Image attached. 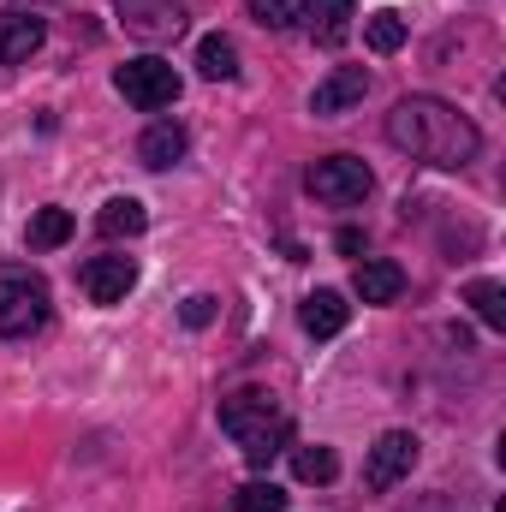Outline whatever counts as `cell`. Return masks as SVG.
<instances>
[{"mask_svg": "<svg viewBox=\"0 0 506 512\" xmlns=\"http://www.w3.org/2000/svg\"><path fill=\"white\" fill-rule=\"evenodd\" d=\"M96 227H102V239H137V233L149 227V209H143L137 197H114V203H102Z\"/></svg>", "mask_w": 506, "mask_h": 512, "instance_id": "obj_14", "label": "cell"}, {"mask_svg": "<svg viewBox=\"0 0 506 512\" xmlns=\"http://www.w3.org/2000/svg\"><path fill=\"white\" fill-rule=\"evenodd\" d=\"M179 316H185V328H209V322H215V298H209V292H197V298H185V310H179Z\"/></svg>", "mask_w": 506, "mask_h": 512, "instance_id": "obj_22", "label": "cell"}, {"mask_svg": "<svg viewBox=\"0 0 506 512\" xmlns=\"http://www.w3.org/2000/svg\"><path fill=\"white\" fill-rule=\"evenodd\" d=\"M233 512H286V489H280V483H262V477H251V483L233 495Z\"/></svg>", "mask_w": 506, "mask_h": 512, "instance_id": "obj_20", "label": "cell"}, {"mask_svg": "<svg viewBox=\"0 0 506 512\" xmlns=\"http://www.w3.org/2000/svg\"><path fill=\"white\" fill-rule=\"evenodd\" d=\"M364 96H370V72H364V66H334V72L310 90V114H316V120H340V114H352Z\"/></svg>", "mask_w": 506, "mask_h": 512, "instance_id": "obj_7", "label": "cell"}, {"mask_svg": "<svg viewBox=\"0 0 506 512\" xmlns=\"http://www.w3.org/2000/svg\"><path fill=\"white\" fill-rule=\"evenodd\" d=\"M251 12L262 24H274V30H292V24H304L310 0H251Z\"/></svg>", "mask_w": 506, "mask_h": 512, "instance_id": "obj_21", "label": "cell"}, {"mask_svg": "<svg viewBox=\"0 0 506 512\" xmlns=\"http://www.w3.org/2000/svg\"><path fill=\"white\" fill-rule=\"evenodd\" d=\"M185 149H191V137H185V126H173V120H155V126L137 137V161L143 167H173V161H185Z\"/></svg>", "mask_w": 506, "mask_h": 512, "instance_id": "obj_12", "label": "cell"}, {"mask_svg": "<svg viewBox=\"0 0 506 512\" xmlns=\"http://www.w3.org/2000/svg\"><path fill=\"white\" fill-rule=\"evenodd\" d=\"M387 143L423 167H465V161H477L483 131L471 126V114H459L441 96H405L387 114Z\"/></svg>", "mask_w": 506, "mask_h": 512, "instance_id": "obj_1", "label": "cell"}, {"mask_svg": "<svg viewBox=\"0 0 506 512\" xmlns=\"http://www.w3.org/2000/svg\"><path fill=\"white\" fill-rule=\"evenodd\" d=\"M471 310L483 316V328H506V292H501V280H471Z\"/></svg>", "mask_w": 506, "mask_h": 512, "instance_id": "obj_19", "label": "cell"}, {"mask_svg": "<svg viewBox=\"0 0 506 512\" xmlns=\"http://www.w3.org/2000/svg\"><path fill=\"white\" fill-rule=\"evenodd\" d=\"M346 316H352V304H346L334 286H316V292L304 298V310H298V322H304L310 340H334V334L346 328Z\"/></svg>", "mask_w": 506, "mask_h": 512, "instance_id": "obj_10", "label": "cell"}, {"mask_svg": "<svg viewBox=\"0 0 506 512\" xmlns=\"http://www.w3.org/2000/svg\"><path fill=\"white\" fill-rule=\"evenodd\" d=\"M411 465H417V435H411V429H387L376 447H370V459H364V483L381 495V489L405 483Z\"/></svg>", "mask_w": 506, "mask_h": 512, "instance_id": "obj_6", "label": "cell"}, {"mask_svg": "<svg viewBox=\"0 0 506 512\" xmlns=\"http://www.w3.org/2000/svg\"><path fill=\"white\" fill-rule=\"evenodd\" d=\"M78 286L90 304H126V292L137 286V262L131 256H90L78 268Z\"/></svg>", "mask_w": 506, "mask_h": 512, "instance_id": "obj_8", "label": "cell"}, {"mask_svg": "<svg viewBox=\"0 0 506 512\" xmlns=\"http://www.w3.org/2000/svg\"><path fill=\"white\" fill-rule=\"evenodd\" d=\"M304 191H310L316 203L352 209V203H364V197L376 191V173H370L358 155H322V161H310V173H304Z\"/></svg>", "mask_w": 506, "mask_h": 512, "instance_id": "obj_3", "label": "cell"}, {"mask_svg": "<svg viewBox=\"0 0 506 512\" xmlns=\"http://www.w3.org/2000/svg\"><path fill=\"white\" fill-rule=\"evenodd\" d=\"M352 18H358V0H310V12H304L310 36H316L322 48H340V42L352 36Z\"/></svg>", "mask_w": 506, "mask_h": 512, "instance_id": "obj_13", "label": "cell"}, {"mask_svg": "<svg viewBox=\"0 0 506 512\" xmlns=\"http://www.w3.org/2000/svg\"><path fill=\"white\" fill-rule=\"evenodd\" d=\"M334 471H340V459L328 447H292V477L298 483H334Z\"/></svg>", "mask_w": 506, "mask_h": 512, "instance_id": "obj_17", "label": "cell"}, {"mask_svg": "<svg viewBox=\"0 0 506 512\" xmlns=\"http://www.w3.org/2000/svg\"><path fill=\"white\" fill-rule=\"evenodd\" d=\"M334 245H340V256H358L364 245H370V239H364L358 227H340V233H334Z\"/></svg>", "mask_w": 506, "mask_h": 512, "instance_id": "obj_23", "label": "cell"}, {"mask_svg": "<svg viewBox=\"0 0 506 512\" xmlns=\"http://www.w3.org/2000/svg\"><path fill=\"white\" fill-rule=\"evenodd\" d=\"M221 429L245 447L251 465H268V459L286 447V435H292L286 411H280L274 393H262V387H239V393L221 399Z\"/></svg>", "mask_w": 506, "mask_h": 512, "instance_id": "obj_2", "label": "cell"}, {"mask_svg": "<svg viewBox=\"0 0 506 512\" xmlns=\"http://www.w3.org/2000/svg\"><path fill=\"white\" fill-rule=\"evenodd\" d=\"M72 239V209H36L30 215V251H60Z\"/></svg>", "mask_w": 506, "mask_h": 512, "instance_id": "obj_16", "label": "cell"}, {"mask_svg": "<svg viewBox=\"0 0 506 512\" xmlns=\"http://www.w3.org/2000/svg\"><path fill=\"white\" fill-rule=\"evenodd\" d=\"M48 24L36 12H0V66H24L36 48H42Z\"/></svg>", "mask_w": 506, "mask_h": 512, "instance_id": "obj_9", "label": "cell"}, {"mask_svg": "<svg viewBox=\"0 0 506 512\" xmlns=\"http://www.w3.org/2000/svg\"><path fill=\"white\" fill-rule=\"evenodd\" d=\"M48 322V286L36 274H6L0 280V340H30Z\"/></svg>", "mask_w": 506, "mask_h": 512, "instance_id": "obj_5", "label": "cell"}, {"mask_svg": "<svg viewBox=\"0 0 506 512\" xmlns=\"http://www.w3.org/2000/svg\"><path fill=\"white\" fill-rule=\"evenodd\" d=\"M197 72L215 78V84L239 78V48H233V36H203V42H197Z\"/></svg>", "mask_w": 506, "mask_h": 512, "instance_id": "obj_15", "label": "cell"}, {"mask_svg": "<svg viewBox=\"0 0 506 512\" xmlns=\"http://www.w3.org/2000/svg\"><path fill=\"white\" fill-rule=\"evenodd\" d=\"M114 90L126 96L137 114H161V108L179 102V72H173L161 54H143V60H126V66L114 72Z\"/></svg>", "mask_w": 506, "mask_h": 512, "instance_id": "obj_4", "label": "cell"}, {"mask_svg": "<svg viewBox=\"0 0 506 512\" xmlns=\"http://www.w3.org/2000/svg\"><path fill=\"white\" fill-rule=\"evenodd\" d=\"M352 292H358L364 304H399V292H405V268L387 262V256H370V262H358Z\"/></svg>", "mask_w": 506, "mask_h": 512, "instance_id": "obj_11", "label": "cell"}, {"mask_svg": "<svg viewBox=\"0 0 506 512\" xmlns=\"http://www.w3.org/2000/svg\"><path fill=\"white\" fill-rule=\"evenodd\" d=\"M364 42H370L376 54H399V48H405V18H399V12H370V18H364Z\"/></svg>", "mask_w": 506, "mask_h": 512, "instance_id": "obj_18", "label": "cell"}]
</instances>
